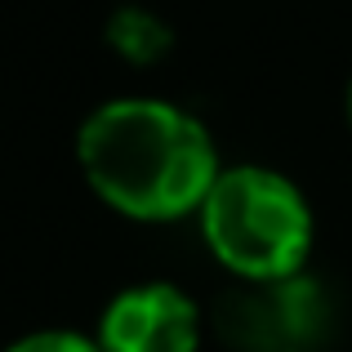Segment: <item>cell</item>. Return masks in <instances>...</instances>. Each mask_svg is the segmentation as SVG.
I'll return each instance as SVG.
<instances>
[{"mask_svg":"<svg viewBox=\"0 0 352 352\" xmlns=\"http://www.w3.org/2000/svg\"><path fill=\"white\" fill-rule=\"evenodd\" d=\"M76 165L89 192L129 223L197 214L223 170L206 120L156 94L98 103L76 129Z\"/></svg>","mask_w":352,"mask_h":352,"instance_id":"cell-1","label":"cell"},{"mask_svg":"<svg viewBox=\"0 0 352 352\" xmlns=\"http://www.w3.org/2000/svg\"><path fill=\"white\" fill-rule=\"evenodd\" d=\"M107 45L120 54L125 63H161L170 54L174 36L165 27V18H156L143 5H125L107 18Z\"/></svg>","mask_w":352,"mask_h":352,"instance_id":"cell-5","label":"cell"},{"mask_svg":"<svg viewBox=\"0 0 352 352\" xmlns=\"http://www.w3.org/2000/svg\"><path fill=\"white\" fill-rule=\"evenodd\" d=\"M206 312L174 281H134L107 299L94 339L103 352H197Z\"/></svg>","mask_w":352,"mask_h":352,"instance_id":"cell-4","label":"cell"},{"mask_svg":"<svg viewBox=\"0 0 352 352\" xmlns=\"http://www.w3.org/2000/svg\"><path fill=\"white\" fill-rule=\"evenodd\" d=\"M206 321L232 352H321L335 303L308 272L276 281H232Z\"/></svg>","mask_w":352,"mask_h":352,"instance_id":"cell-3","label":"cell"},{"mask_svg":"<svg viewBox=\"0 0 352 352\" xmlns=\"http://www.w3.org/2000/svg\"><path fill=\"white\" fill-rule=\"evenodd\" d=\"M0 352H103L94 335H80V330H63V326H50V330H32V335H18L14 344H5Z\"/></svg>","mask_w":352,"mask_h":352,"instance_id":"cell-6","label":"cell"},{"mask_svg":"<svg viewBox=\"0 0 352 352\" xmlns=\"http://www.w3.org/2000/svg\"><path fill=\"white\" fill-rule=\"evenodd\" d=\"M201 241L232 281L308 272L317 219L290 174L272 165H223L197 210Z\"/></svg>","mask_w":352,"mask_h":352,"instance_id":"cell-2","label":"cell"},{"mask_svg":"<svg viewBox=\"0 0 352 352\" xmlns=\"http://www.w3.org/2000/svg\"><path fill=\"white\" fill-rule=\"evenodd\" d=\"M344 112H348V125H352V80H348V94H344Z\"/></svg>","mask_w":352,"mask_h":352,"instance_id":"cell-7","label":"cell"}]
</instances>
